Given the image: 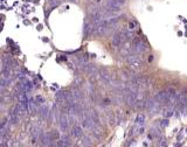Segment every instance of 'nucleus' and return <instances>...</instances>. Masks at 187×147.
Segmentation results:
<instances>
[{"label": "nucleus", "instance_id": "1", "mask_svg": "<svg viewBox=\"0 0 187 147\" xmlns=\"http://www.w3.org/2000/svg\"><path fill=\"white\" fill-rule=\"evenodd\" d=\"M98 75H99V78H101L104 83L111 84V82H112L111 75L109 74V71H108L106 69H99V70H98Z\"/></svg>", "mask_w": 187, "mask_h": 147}, {"label": "nucleus", "instance_id": "2", "mask_svg": "<svg viewBox=\"0 0 187 147\" xmlns=\"http://www.w3.org/2000/svg\"><path fill=\"white\" fill-rule=\"evenodd\" d=\"M125 37L123 35V33H116L113 36H112V44L115 47H119L123 42H125Z\"/></svg>", "mask_w": 187, "mask_h": 147}, {"label": "nucleus", "instance_id": "3", "mask_svg": "<svg viewBox=\"0 0 187 147\" xmlns=\"http://www.w3.org/2000/svg\"><path fill=\"white\" fill-rule=\"evenodd\" d=\"M59 123H60L61 131L66 132V131H67V129H68V126H69V119H68L67 115H64V113H63L62 116H60V117H59Z\"/></svg>", "mask_w": 187, "mask_h": 147}, {"label": "nucleus", "instance_id": "4", "mask_svg": "<svg viewBox=\"0 0 187 147\" xmlns=\"http://www.w3.org/2000/svg\"><path fill=\"white\" fill-rule=\"evenodd\" d=\"M146 49H147V46H146L144 42H142L140 40L133 43V50H135V53H137V54L144 53Z\"/></svg>", "mask_w": 187, "mask_h": 147}, {"label": "nucleus", "instance_id": "5", "mask_svg": "<svg viewBox=\"0 0 187 147\" xmlns=\"http://www.w3.org/2000/svg\"><path fill=\"white\" fill-rule=\"evenodd\" d=\"M167 98H169L167 91H160L156 95L154 101H157L158 103H167Z\"/></svg>", "mask_w": 187, "mask_h": 147}, {"label": "nucleus", "instance_id": "6", "mask_svg": "<svg viewBox=\"0 0 187 147\" xmlns=\"http://www.w3.org/2000/svg\"><path fill=\"white\" fill-rule=\"evenodd\" d=\"M73 136L75 137V138H77V139H80V138H82L83 137V131H82V129L80 127V126H74L73 127Z\"/></svg>", "mask_w": 187, "mask_h": 147}, {"label": "nucleus", "instance_id": "7", "mask_svg": "<svg viewBox=\"0 0 187 147\" xmlns=\"http://www.w3.org/2000/svg\"><path fill=\"white\" fill-rule=\"evenodd\" d=\"M93 26L91 23H86L84 25V37H88V36H90L91 34H93Z\"/></svg>", "mask_w": 187, "mask_h": 147}, {"label": "nucleus", "instance_id": "8", "mask_svg": "<svg viewBox=\"0 0 187 147\" xmlns=\"http://www.w3.org/2000/svg\"><path fill=\"white\" fill-rule=\"evenodd\" d=\"M130 53H131L130 44H129V43H125V46H124V47H122V49H120V55L126 57V56H129V55H130Z\"/></svg>", "mask_w": 187, "mask_h": 147}, {"label": "nucleus", "instance_id": "9", "mask_svg": "<svg viewBox=\"0 0 187 147\" xmlns=\"http://www.w3.org/2000/svg\"><path fill=\"white\" fill-rule=\"evenodd\" d=\"M49 112H50V111H49V108H48L47 105H43V106L40 109V113H41V116H42L45 119L49 116Z\"/></svg>", "mask_w": 187, "mask_h": 147}, {"label": "nucleus", "instance_id": "10", "mask_svg": "<svg viewBox=\"0 0 187 147\" xmlns=\"http://www.w3.org/2000/svg\"><path fill=\"white\" fill-rule=\"evenodd\" d=\"M1 75H2V77H4V78L9 79V78H11V69H9V68H2V70H1Z\"/></svg>", "mask_w": 187, "mask_h": 147}, {"label": "nucleus", "instance_id": "11", "mask_svg": "<svg viewBox=\"0 0 187 147\" xmlns=\"http://www.w3.org/2000/svg\"><path fill=\"white\" fill-rule=\"evenodd\" d=\"M8 85H9V79H6V78L1 77L0 78V87L1 88H7Z\"/></svg>", "mask_w": 187, "mask_h": 147}, {"label": "nucleus", "instance_id": "12", "mask_svg": "<svg viewBox=\"0 0 187 147\" xmlns=\"http://www.w3.org/2000/svg\"><path fill=\"white\" fill-rule=\"evenodd\" d=\"M82 144H83L84 147H93V141H91V139H89V138H84V139L82 140Z\"/></svg>", "mask_w": 187, "mask_h": 147}, {"label": "nucleus", "instance_id": "13", "mask_svg": "<svg viewBox=\"0 0 187 147\" xmlns=\"http://www.w3.org/2000/svg\"><path fill=\"white\" fill-rule=\"evenodd\" d=\"M145 122V116L144 115H138L136 118V123L137 124H143Z\"/></svg>", "mask_w": 187, "mask_h": 147}, {"label": "nucleus", "instance_id": "14", "mask_svg": "<svg viewBox=\"0 0 187 147\" xmlns=\"http://www.w3.org/2000/svg\"><path fill=\"white\" fill-rule=\"evenodd\" d=\"M35 102H36L38 104H42V103H45V98H43L42 96H36V97H35Z\"/></svg>", "mask_w": 187, "mask_h": 147}, {"label": "nucleus", "instance_id": "15", "mask_svg": "<svg viewBox=\"0 0 187 147\" xmlns=\"http://www.w3.org/2000/svg\"><path fill=\"white\" fill-rule=\"evenodd\" d=\"M135 27H136V22H135V21H131V22H129V29H130V30L135 29Z\"/></svg>", "mask_w": 187, "mask_h": 147}, {"label": "nucleus", "instance_id": "16", "mask_svg": "<svg viewBox=\"0 0 187 147\" xmlns=\"http://www.w3.org/2000/svg\"><path fill=\"white\" fill-rule=\"evenodd\" d=\"M49 4H50V6H52V7H55V6H57V5L60 4V1H57V0H52Z\"/></svg>", "mask_w": 187, "mask_h": 147}, {"label": "nucleus", "instance_id": "17", "mask_svg": "<svg viewBox=\"0 0 187 147\" xmlns=\"http://www.w3.org/2000/svg\"><path fill=\"white\" fill-rule=\"evenodd\" d=\"M110 103H111V101H110L109 98H105V99L103 101V104H104V105H110Z\"/></svg>", "mask_w": 187, "mask_h": 147}, {"label": "nucleus", "instance_id": "18", "mask_svg": "<svg viewBox=\"0 0 187 147\" xmlns=\"http://www.w3.org/2000/svg\"><path fill=\"white\" fill-rule=\"evenodd\" d=\"M167 124H169V120H167V119H164V120L162 122V126H166Z\"/></svg>", "mask_w": 187, "mask_h": 147}, {"label": "nucleus", "instance_id": "19", "mask_svg": "<svg viewBox=\"0 0 187 147\" xmlns=\"http://www.w3.org/2000/svg\"><path fill=\"white\" fill-rule=\"evenodd\" d=\"M152 60H153V56H152V55H150V57H149V62H151Z\"/></svg>", "mask_w": 187, "mask_h": 147}, {"label": "nucleus", "instance_id": "20", "mask_svg": "<svg viewBox=\"0 0 187 147\" xmlns=\"http://www.w3.org/2000/svg\"><path fill=\"white\" fill-rule=\"evenodd\" d=\"M1 133H2V131H1V130H0V136H1Z\"/></svg>", "mask_w": 187, "mask_h": 147}, {"label": "nucleus", "instance_id": "21", "mask_svg": "<svg viewBox=\"0 0 187 147\" xmlns=\"http://www.w3.org/2000/svg\"><path fill=\"white\" fill-rule=\"evenodd\" d=\"M70 1H76V0H70Z\"/></svg>", "mask_w": 187, "mask_h": 147}, {"label": "nucleus", "instance_id": "22", "mask_svg": "<svg viewBox=\"0 0 187 147\" xmlns=\"http://www.w3.org/2000/svg\"><path fill=\"white\" fill-rule=\"evenodd\" d=\"M90 1H93V0H90Z\"/></svg>", "mask_w": 187, "mask_h": 147}]
</instances>
